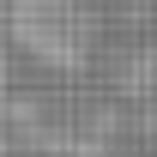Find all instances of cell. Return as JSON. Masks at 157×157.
<instances>
[{
	"label": "cell",
	"instance_id": "cell-1",
	"mask_svg": "<svg viewBox=\"0 0 157 157\" xmlns=\"http://www.w3.org/2000/svg\"><path fill=\"white\" fill-rule=\"evenodd\" d=\"M6 30L30 60L55 67V73H78L91 60V42H97L85 0H12L6 6Z\"/></svg>",
	"mask_w": 157,
	"mask_h": 157
},
{
	"label": "cell",
	"instance_id": "cell-2",
	"mask_svg": "<svg viewBox=\"0 0 157 157\" xmlns=\"http://www.w3.org/2000/svg\"><path fill=\"white\" fill-rule=\"evenodd\" d=\"M73 157H133V151H121V145H78Z\"/></svg>",
	"mask_w": 157,
	"mask_h": 157
}]
</instances>
